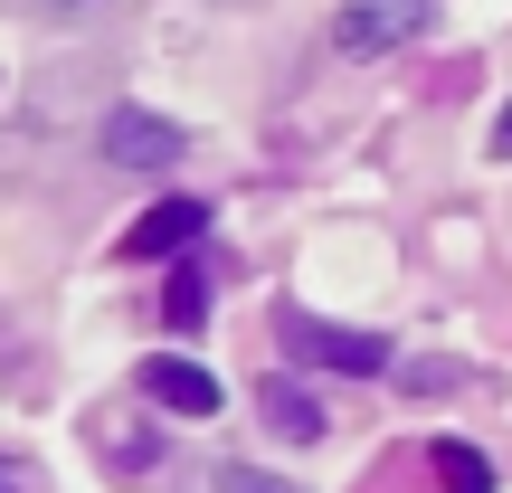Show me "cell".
Returning <instances> with one entry per match:
<instances>
[{"label":"cell","instance_id":"cell-5","mask_svg":"<svg viewBox=\"0 0 512 493\" xmlns=\"http://www.w3.org/2000/svg\"><path fill=\"white\" fill-rule=\"evenodd\" d=\"M209 238V200H190V190H171V200H152L143 219L124 228V256H190Z\"/></svg>","mask_w":512,"mask_h":493},{"label":"cell","instance_id":"cell-8","mask_svg":"<svg viewBox=\"0 0 512 493\" xmlns=\"http://www.w3.org/2000/svg\"><path fill=\"white\" fill-rule=\"evenodd\" d=\"M200 313H209V266L181 256V266H171V294H162V323L171 332H200Z\"/></svg>","mask_w":512,"mask_h":493},{"label":"cell","instance_id":"cell-1","mask_svg":"<svg viewBox=\"0 0 512 493\" xmlns=\"http://www.w3.org/2000/svg\"><path fill=\"white\" fill-rule=\"evenodd\" d=\"M427 19H437V0H342L332 48L342 57H399L408 38H427Z\"/></svg>","mask_w":512,"mask_h":493},{"label":"cell","instance_id":"cell-2","mask_svg":"<svg viewBox=\"0 0 512 493\" xmlns=\"http://www.w3.org/2000/svg\"><path fill=\"white\" fill-rule=\"evenodd\" d=\"M95 152H105L114 171H171L181 162V124H162V114H143V105H114L105 133H95Z\"/></svg>","mask_w":512,"mask_h":493},{"label":"cell","instance_id":"cell-7","mask_svg":"<svg viewBox=\"0 0 512 493\" xmlns=\"http://www.w3.org/2000/svg\"><path fill=\"white\" fill-rule=\"evenodd\" d=\"M266 427H275V437H294V446H313V437H323V408H313L294 380H266Z\"/></svg>","mask_w":512,"mask_h":493},{"label":"cell","instance_id":"cell-11","mask_svg":"<svg viewBox=\"0 0 512 493\" xmlns=\"http://www.w3.org/2000/svg\"><path fill=\"white\" fill-rule=\"evenodd\" d=\"M494 152H503V162H512V105H503V124H494Z\"/></svg>","mask_w":512,"mask_h":493},{"label":"cell","instance_id":"cell-10","mask_svg":"<svg viewBox=\"0 0 512 493\" xmlns=\"http://www.w3.org/2000/svg\"><path fill=\"white\" fill-rule=\"evenodd\" d=\"M0 493H38V465H19V456H0Z\"/></svg>","mask_w":512,"mask_h":493},{"label":"cell","instance_id":"cell-3","mask_svg":"<svg viewBox=\"0 0 512 493\" xmlns=\"http://www.w3.org/2000/svg\"><path fill=\"white\" fill-rule=\"evenodd\" d=\"M285 351H294V361H323V370H351V380L389 370L380 332H342V323H313V313H285Z\"/></svg>","mask_w":512,"mask_h":493},{"label":"cell","instance_id":"cell-6","mask_svg":"<svg viewBox=\"0 0 512 493\" xmlns=\"http://www.w3.org/2000/svg\"><path fill=\"white\" fill-rule=\"evenodd\" d=\"M427 465H437L446 493H494V465H484V446H465V437H437V446H427Z\"/></svg>","mask_w":512,"mask_h":493},{"label":"cell","instance_id":"cell-4","mask_svg":"<svg viewBox=\"0 0 512 493\" xmlns=\"http://www.w3.org/2000/svg\"><path fill=\"white\" fill-rule=\"evenodd\" d=\"M133 389H143L152 408H171V418H219V408H228L219 370L181 361V351H162V361H143V370H133Z\"/></svg>","mask_w":512,"mask_h":493},{"label":"cell","instance_id":"cell-9","mask_svg":"<svg viewBox=\"0 0 512 493\" xmlns=\"http://www.w3.org/2000/svg\"><path fill=\"white\" fill-rule=\"evenodd\" d=\"M219 493H294V484H266L256 465H228V475H219Z\"/></svg>","mask_w":512,"mask_h":493}]
</instances>
